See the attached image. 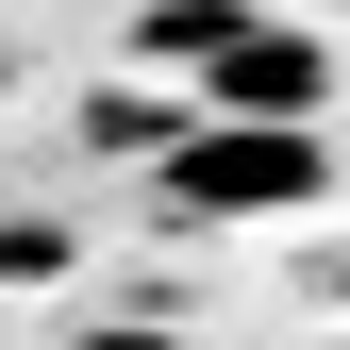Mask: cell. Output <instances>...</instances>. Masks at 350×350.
<instances>
[{"label":"cell","mask_w":350,"mask_h":350,"mask_svg":"<svg viewBox=\"0 0 350 350\" xmlns=\"http://www.w3.org/2000/svg\"><path fill=\"white\" fill-rule=\"evenodd\" d=\"M134 51L184 83L200 117H234V134H317V100H334V51L300 17H267V0H150Z\"/></svg>","instance_id":"6da1fadb"},{"label":"cell","mask_w":350,"mask_h":350,"mask_svg":"<svg viewBox=\"0 0 350 350\" xmlns=\"http://www.w3.org/2000/svg\"><path fill=\"white\" fill-rule=\"evenodd\" d=\"M150 184H167V217H284V200H317V134H234V117H184Z\"/></svg>","instance_id":"7a4b0ae2"}]
</instances>
